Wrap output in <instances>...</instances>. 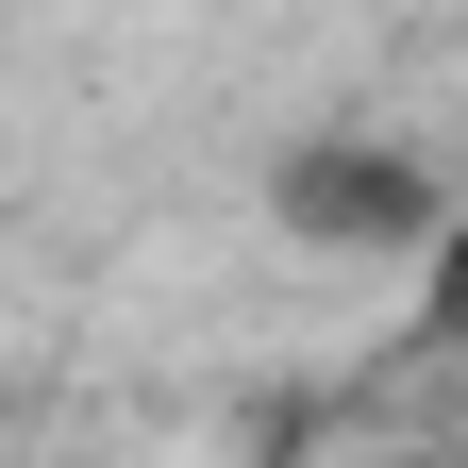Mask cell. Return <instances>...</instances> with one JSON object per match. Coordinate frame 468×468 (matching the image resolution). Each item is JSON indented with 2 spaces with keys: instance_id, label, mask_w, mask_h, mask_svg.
<instances>
[{
  "instance_id": "obj_1",
  "label": "cell",
  "mask_w": 468,
  "mask_h": 468,
  "mask_svg": "<svg viewBox=\"0 0 468 468\" xmlns=\"http://www.w3.org/2000/svg\"><path fill=\"white\" fill-rule=\"evenodd\" d=\"M435 218H452V185L401 167L385 134L368 151H351V134H302V151H284V234H318V251H435Z\"/></svg>"
},
{
  "instance_id": "obj_2",
  "label": "cell",
  "mask_w": 468,
  "mask_h": 468,
  "mask_svg": "<svg viewBox=\"0 0 468 468\" xmlns=\"http://www.w3.org/2000/svg\"><path fill=\"white\" fill-rule=\"evenodd\" d=\"M419 335H435V351H468V185H452L435 251H419Z\"/></svg>"
}]
</instances>
